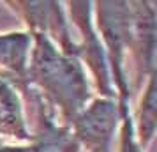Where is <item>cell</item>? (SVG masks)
I'll list each match as a JSON object with an SVG mask.
<instances>
[{"label":"cell","instance_id":"1","mask_svg":"<svg viewBox=\"0 0 157 152\" xmlns=\"http://www.w3.org/2000/svg\"><path fill=\"white\" fill-rule=\"evenodd\" d=\"M27 74L69 122L86 106L90 90L78 57L64 53L44 34H32Z\"/></svg>","mask_w":157,"mask_h":152},{"label":"cell","instance_id":"2","mask_svg":"<svg viewBox=\"0 0 157 152\" xmlns=\"http://www.w3.org/2000/svg\"><path fill=\"white\" fill-rule=\"evenodd\" d=\"M97 16L99 32L113 65V80L120 92V103H129L127 80L124 74V57L129 50V2H99Z\"/></svg>","mask_w":157,"mask_h":152},{"label":"cell","instance_id":"3","mask_svg":"<svg viewBox=\"0 0 157 152\" xmlns=\"http://www.w3.org/2000/svg\"><path fill=\"white\" fill-rule=\"evenodd\" d=\"M118 119L120 106L113 99H95L71 120L72 136L88 152H109Z\"/></svg>","mask_w":157,"mask_h":152},{"label":"cell","instance_id":"4","mask_svg":"<svg viewBox=\"0 0 157 152\" xmlns=\"http://www.w3.org/2000/svg\"><path fill=\"white\" fill-rule=\"evenodd\" d=\"M129 50L134 53L140 72L154 74L155 11L150 2H129Z\"/></svg>","mask_w":157,"mask_h":152},{"label":"cell","instance_id":"5","mask_svg":"<svg viewBox=\"0 0 157 152\" xmlns=\"http://www.w3.org/2000/svg\"><path fill=\"white\" fill-rule=\"evenodd\" d=\"M72 18L74 21L78 23V27L83 32V55H85L88 65L92 67L94 74L97 78L99 88L102 90V94L106 95H113V88H111V78H109V72H108V65L104 60V51L101 48L99 39L95 36V32L92 29V23H90V2H72Z\"/></svg>","mask_w":157,"mask_h":152},{"label":"cell","instance_id":"6","mask_svg":"<svg viewBox=\"0 0 157 152\" xmlns=\"http://www.w3.org/2000/svg\"><path fill=\"white\" fill-rule=\"evenodd\" d=\"M0 134L14 140H32L23 119L21 103L13 87L0 78Z\"/></svg>","mask_w":157,"mask_h":152},{"label":"cell","instance_id":"7","mask_svg":"<svg viewBox=\"0 0 157 152\" xmlns=\"http://www.w3.org/2000/svg\"><path fill=\"white\" fill-rule=\"evenodd\" d=\"M32 51V36L25 32L0 34V67L14 72L18 76H27Z\"/></svg>","mask_w":157,"mask_h":152},{"label":"cell","instance_id":"8","mask_svg":"<svg viewBox=\"0 0 157 152\" xmlns=\"http://www.w3.org/2000/svg\"><path fill=\"white\" fill-rule=\"evenodd\" d=\"M44 129L43 133L37 136L36 150L37 152H78L79 145L69 131L55 127L50 119L44 117Z\"/></svg>","mask_w":157,"mask_h":152},{"label":"cell","instance_id":"9","mask_svg":"<svg viewBox=\"0 0 157 152\" xmlns=\"http://www.w3.org/2000/svg\"><path fill=\"white\" fill-rule=\"evenodd\" d=\"M154 74L148 76V85L145 88V95L141 99V110H140V131H138V143L140 147H147L154 138L155 133V83Z\"/></svg>","mask_w":157,"mask_h":152},{"label":"cell","instance_id":"10","mask_svg":"<svg viewBox=\"0 0 157 152\" xmlns=\"http://www.w3.org/2000/svg\"><path fill=\"white\" fill-rule=\"evenodd\" d=\"M120 119H122V140L120 152H143L138 140L134 136V126L129 113V103H120Z\"/></svg>","mask_w":157,"mask_h":152},{"label":"cell","instance_id":"11","mask_svg":"<svg viewBox=\"0 0 157 152\" xmlns=\"http://www.w3.org/2000/svg\"><path fill=\"white\" fill-rule=\"evenodd\" d=\"M0 152H37L36 145L30 147H9V145H0Z\"/></svg>","mask_w":157,"mask_h":152},{"label":"cell","instance_id":"12","mask_svg":"<svg viewBox=\"0 0 157 152\" xmlns=\"http://www.w3.org/2000/svg\"><path fill=\"white\" fill-rule=\"evenodd\" d=\"M0 145H2V143H0Z\"/></svg>","mask_w":157,"mask_h":152}]
</instances>
